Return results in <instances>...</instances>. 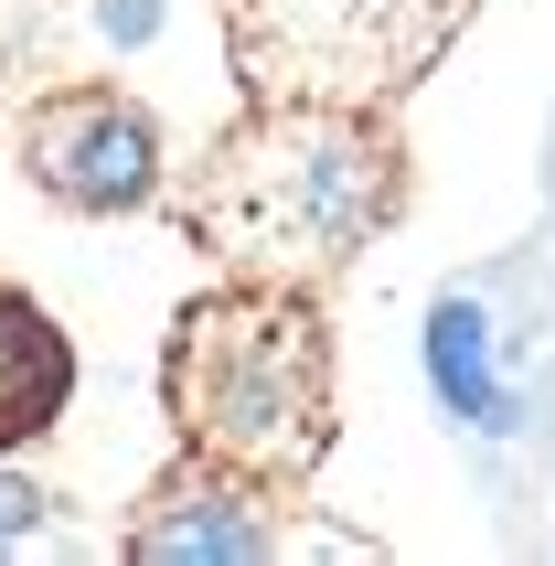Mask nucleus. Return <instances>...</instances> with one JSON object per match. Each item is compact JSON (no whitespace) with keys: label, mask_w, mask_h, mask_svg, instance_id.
<instances>
[{"label":"nucleus","mask_w":555,"mask_h":566,"mask_svg":"<svg viewBox=\"0 0 555 566\" xmlns=\"http://www.w3.org/2000/svg\"><path fill=\"white\" fill-rule=\"evenodd\" d=\"M396 214H406L396 118L332 107V96H247V118L182 182L192 247H214L235 279H278V289H332Z\"/></svg>","instance_id":"obj_1"},{"label":"nucleus","mask_w":555,"mask_h":566,"mask_svg":"<svg viewBox=\"0 0 555 566\" xmlns=\"http://www.w3.org/2000/svg\"><path fill=\"white\" fill-rule=\"evenodd\" d=\"M160 396H171L182 449L235 460L256 481H310L321 449H332V332H321V300L278 289V279L203 289L171 321Z\"/></svg>","instance_id":"obj_2"},{"label":"nucleus","mask_w":555,"mask_h":566,"mask_svg":"<svg viewBox=\"0 0 555 566\" xmlns=\"http://www.w3.org/2000/svg\"><path fill=\"white\" fill-rule=\"evenodd\" d=\"M470 0H224V54L247 96H332L396 107L449 43Z\"/></svg>","instance_id":"obj_3"},{"label":"nucleus","mask_w":555,"mask_h":566,"mask_svg":"<svg viewBox=\"0 0 555 566\" xmlns=\"http://www.w3.org/2000/svg\"><path fill=\"white\" fill-rule=\"evenodd\" d=\"M300 481H256L235 460H203L192 449L182 471H160L139 503H128L118 545L139 566H268L300 545Z\"/></svg>","instance_id":"obj_4"},{"label":"nucleus","mask_w":555,"mask_h":566,"mask_svg":"<svg viewBox=\"0 0 555 566\" xmlns=\"http://www.w3.org/2000/svg\"><path fill=\"white\" fill-rule=\"evenodd\" d=\"M22 171L64 214H139L160 192V128L128 86H43L22 107Z\"/></svg>","instance_id":"obj_5"},{"label":"nucleus","mask_w":555,"mask_h":566,"mask_svg":"<svg viewBox=\"0 0 555 566\" xmlns=\"http://www.w3.org/2000/svg\"><path fill=\"white\" fill-rule=\"evenodd\" d=\"M502 300H513V268H481L428 300V385L470 439H513L534 407V343Z\"/></svg>","instance_id":"obj_6"},{"label":"nucleus","mask_w":555,"mask_h":566,"mask_svg":"<svg viewBox=\"0 0 555 566\" xmlns=\"http://www.w3.org/2000/svg\"><path fill=\"white\" fill-rule=\"evenodd\" d=\"M75 396V343L32 311L22 289H0V449H32Z\"/></svg>","instance_id":"obj_7"},{"label":"nucleus","mask_w":555,"mask_h":566,"mask_svg":"<svg viewBox=\"0 0 555 566\" xmlns=\"http://www.w3.org/2000/svg\"><path fill=\"white\" fill-rule=\"evenodd\" d=\"M64 545H86L75 524H64V492L0 471V556H64Z\"/></svg>","instance_id":"obj_8"},{"label":"nucleus","mask_w":555,"mask_h":566,"mask_svg":"<svg viewBox=\"0 0 555 566\" xmlns=\"http://www.w3.org/2000/svg\"><path fill=\"white\" fill-rule=\"evenodd\" d=\"M43 22H54V0H0V64L32 54V43H43Z\"/></svg>","instance_id":"obj_9"},{"label":"nucleus","mask_w":555,"mask_h":566,"mask_svg":"<svg viewBox=\"0 0 555 566\" xmlns=\"http://www.w3.org/2000/svg\"><path fill=\"white\" fill-rule=\"evenodd\" d=\"M545 192H555V139H545Z\"/></svg>","instance_id":"obj_10"}]
</instances>
